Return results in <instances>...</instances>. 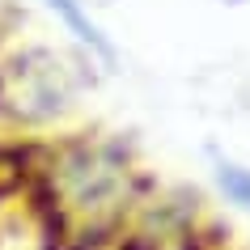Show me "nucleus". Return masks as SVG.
Segmentation results:
<instances>
[{
	"instance_id": "f257e3e1",
	"label": "nucleus",
	"mask_w": 250,
	"mask_h": 250,
	"mask_svg": "<svg viewBox=\"0 0 250 250\" xmlns=\"http://www.w3.org/2000/svg\"><path fill=\"white\" fill-rule=\"evenodd\" d=\"M77 102V72L51 47H17L0 55V123L42 127Z\"/></svg>"
},
{
	"instance_id": "f03ea898",
	"label": "nucleus",
	"mask_w": 250,
	"mask_h": 250,
	"mask_svg": "<svg viewBox=\"0 0 250 250\" xmlns=\"http://www.w3.org/2000/svg\"><path fill=\"white\" fill-rule=\"evenodd\" d=\"M51 191L68 212L81 221H102L127 199V166L102 145H68L60 157H51Z\"/></svg>"
},
{
	"instance_id": "7ed1b4c3",
	"label": "nucleus",
	"mask_w": 250,
	"mask_h": 250,
	"mask_svg": "<svg viewBox=\"0 0 250 250\" xmlns=\"http://www.w3.org/2000/svg\"><path fill=\"white\" fill-rule=\"evenodd\" d=\"M42 9H47V13L68 30V34H72L77 47H85V55L102 60L106 68L115 64V42H110V34L93 21V13L81 4V0H42Z\"/></svg>"
},
{
	"instance_id": "20e7f679",
	"label": "nucleus",
	"mask_w": 250,
	"mask_h": 250,
	"mask_svg": "<svg viewBox=\"0 0 250 250\" xmlns=\"http://www.w3.org/2000/svg\"><path fill=\"white\" fill-rule=\"evenodd\" d=\"M212 178H216V191H221L233 208L250 212V166L233 157H216L212 161Z\"/></svg>"
}]
</instances>
